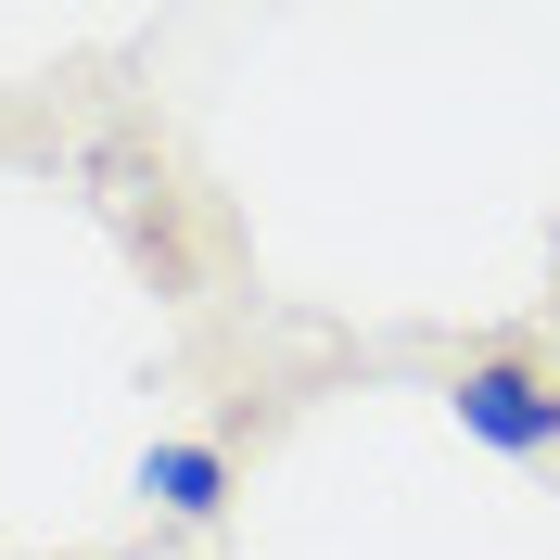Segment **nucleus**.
Segmentation results:
<instances>
[{
  "label": "nucleus",
  "instance_id": "f257e3e1",
  "mask_svg": "<svg viewBox=\"0 0 560 560\" xmlns=\"http://www.w3.org/2000/svg\"><path fill=\"white\" fill-rule=\"evenodd\" d=\"M446 408H458V433L497 446V458H548L560 446V383L535 370V357H471V370L446 383Z\"/></svg>",
  "mask_w": 560,
  "mask_h": 560
},
{
  "label": "nucleus",
  "instance_id": "f03ea898",
  "mask_svg": "<svg viewBox=\"0 0 560 560\" xmlns=\"http://www.w3.org/2000/svg\"><path fill=\"white\" fill-rule=\"evenodd\" d=\"M140 497H153V510H178V523H217L230 458H217V446H153V458H140Z\"/></svg>",
  "mask_w": 560,
  "mask_h": 560
}]
</instances>
